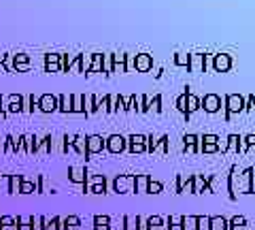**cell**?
Instances as JSON below:
<instances>
[{"label":"cell","mask_w":255,"mask_h":230,"mask_svg":"<svg viewBox=\"0 0 255 230\" xmlns=\"http://www.w3.org/2000/svg\"><path fill=\"white\" fill-rule=\"evenodd\" d=\"M223 109L230 111V113H241V111H245V96H241V94H226Z\"/></svg>","instance_id":"6da1fadb"},{"label":"cell","mask_w":255,"mask_h":230,"mask_svg":"<svg viewBox=\"0 0 255 230\" xmlns=\"http://www.w3.org/2000/svg\"><path fill=\"white\" fill-rule=\"evenodd\" d=\"M94 224H96L94 230H109V218L107 216H96L94 218Z\"/></svg>","instance_id":"d6986e66"},{"label":"cell","mask_w":255,"mask_h":230,"mask_svg":"<svg viewBox=\"0 0 255 230\" xmlns=\"http://www.w3.org/2000/svg\"><path fill=\"white\" fill-rule=\"evenodd\" d=\"M102 147H105V141H102V137H90L85 141V154H98L102 152Z\"/></svg>","instance_id":"52a82bcc"},{"label":"cell","mask_w":255,"mask_h":230,"mask_svg":"<svg viewBox=\"0 0 255 230\" xmlns=\"http://www.w3.org/2000/svg\"><path fill=\"white\" fill-rule=\"evenodd\" d=\"M151 66H153V60H151V55H149V53H140V55H136V68H138V70L147 73Z\"/></svg>","instance_id":"7c38bea8"},{"label":"cell","mask_w":255,"mask_h":230,"mask_svg":"<svg viewBox=\"0 0 255 230\" xmlns=\"http://www.w3.org/2000/svg\"><path fill=\"white\" fill-rule=\"evenodd\" d=\"M200 152H204V154H217L219 147H217V143H200Z\"/></svg>","instance_id":"4316f807"},{"label":"cell","mask_w":255,"mask_h":230,"mask_svg":"<svg viewBox=\"0 0 255 230\" xmlns=\"http://www.w3.org/2000/svg\"><path fill=\"white\" fill-rule=\"evenodd\" d=\"M147 228L149 230H166V222L159 216H153V218L147 220Z\"/></svg>","instance_id":"9a60e30c"},{"label":"cell","mask_w":255,"mask_h":230,"mask_svg":"<svg viewBox=\"0 0 255 230\" xmlns=\"http://www.w3.org/2000/svg\"><path fill=\"white\" fill-rule=\"evenodd\" d=\"M245 111H255V96L253 94L245 98Z\"/></svg>","instance_id":"f546056e"},{"label":"cell","mask_w":255,"mask_h":230,"mask_svg":"<svg viewBox=\"0 0 255 230\" xmlns=\"http://www.w3.org/2000/svg\"><path fill=\"white\" fill-rule=\"evenodd\" d=\"M64 228L66 230H81V226H79V218H75V216L66 218L64 220Z\"/></svg>","instance_id":"7402d4cb"},{"label":"cell","mask_w":255,"mask_h":230,"mask_svg":"<svg viewBox=\"0 0 255 230\" xmlns=\"http://www.w3.org/2000/svg\"><path fill=\"white\" fill-rule=\"evenodd\" d=\"M228 230H249L245 216H232L228 220Z\"/></svg>","instance_id":"30bf717a"},{"label":"cell","mask_w":255,"mask_h":230,"mask_svg":"<svg viewBox=\"0 0 255 230\" xmlns=\"http://www.w3.org/2000/svg\"><path fill=\"white\" fill-rule=\"evenodd\" d=\"M198 109H200V98L194 96V94H191V92H187V115L196 113Z\"/></svg>","instance_id":"5bb4252c"},{"label":"cell","mask_w":255,"mask_h":230,"mask_svg":"<svg viewBox=\"0 0 255 230\" xmlns=\"http://www.w3.org/2000/svg\"><path fill=\"white\" fill-rule=\"evenodd\" d=\"M243 141L247 149H255V134H247V137H243Z\"/></svg>","instance_id":"4dcf8cb0"},{"label":"cell","mask_w":255,"mask_h":230,"mask_svg":"<svg viewBox=\"0 0 255 230\" xmlns=\"http://www.w3.org/2000/svg\"><path fill=\"white\" fill-rule=\"evenodd\" d=\"M200 143H219V137L217 134H204L200 137Z\"/></svg>","instance_id":"1f68e13d"},{"label":"cell","mask_w":255,"mask_h":230,"mask_svg":"<svg viewBox=\"0 0 255 230\" xmlns=\"http://www.w3.org/2000/svg\"><path fill=\"white\" fill-rule=\"evenodd\" d=\"M187 70L189 73H206V55L204 53H189L187 55Z\"/></svg>","instance_id":"7a4b0ae2"},{"label":"cell","mask_w":255,"mask_h":230,"mask_svg":"<svg viewBox=\"0 0 255 230\" xmlns=\"http://www.w3.org/2000/svg\"><path fill=\"white\" fill-rule=\"evenodd\" d=\"M209 216H196V230H209Z\"/></svg>","instance_id":"603a6c76"},{"label":"cell","mask_w":255,"mask_h":230,"mask_svg":"<svg viewBox=\"0 0 255 230\" xmlns=\"http://www.w3.org/2000/svg\"><path fill=\"white\" fill-rule=\"evenodd\" d=\"M200 109H204L206 113H217L221 109V96L219 94H206L204 98H200Z\"/></svg>","instance_id":"3957f363"},{"label":"cell","mask_w":255,"mask_h":230,"mask_svg":"<svg viewBox=\"0 0 255 230\" xmlns=\"http://www.w3.org/2000/svg\"><path fill=\"white\" fill-rule=\"evenodd\" d=\"M124 230H140L138 218H126V228Z\"/></svg>","instance_id":"83f0119b"},{"label":"cell","mask_w":255,"mask_h":230,"mask_svg":"<svg viewBox=\"0 0 255 230\" xmlns=\"http://www.w3.org/2000/svg\"><path fill=\"white\" fill-rule=\"evenodd\" d=\"M213 68L215 73H228L232 68V55L230 53H215L213 55Z\"/></svg>","instance_id":"277c9868"},{"label":"cell","mask_w":255,"mask_h":230,"mask_svg":"<svg viewBox=\"0 0 255 230\" xmlns=\"http://www.w3.org/2000/svg\"><path fill=\"white\" fill-rule=\"evenodd\" d=\"M209 230H228V220L223 216H213L209 222Z\"/></svg>","instance_id":"4fadbf2b"},{"label":"cell","mask_w":255,"mask_h":230,"mask_svg":"<svg viewBox=\"0 0 255 230\" xmlns=\"http://www.w3.org/2000/svg\"><path fill=\"white\" fill-rule=\"evenodd\" d=\"M60 107H62V111H70V109H73V107H70V98L62 96L60 98Z\"/></svg>","instance_id":"836d02e7"},{"label":"cell","mask_w":255,"mask_h":230,"mask_svg":"<svg viewBox=\"0 0 255 230\" xmlns=\"http://www.w3.org/2000/svg\"><path fill=\"white\" fill-rule=\"evenodd\" d=\"M151 109H153L155 113H159V111H162V98H159V96H155L153 100H151Z\"/></svg>","instance_id":"d6a6232c"},{"label":"cell","mask_w":255,"mask_h":230,"mask_svg":"<svg viewBox=\"0 0 255 230\" xmlns=\"http://www.w3.org/2000/svg\"><path fill=\"white\" fill-rule=\"evenodd\" d=\"M41 109L43 111H53L55 109V98L53 96H43L41 98Z\"/></svg>","instance_id":"cb8c5ba5"},{"label":"cell","mask_w":255,"mask_h":230,"mask_svg":"<svg viewBox=\"0 0 255 230\" xmlns=\"http://www.w3.org/2000/svg\"><path fill=\"white\" fill-rule=\"evenodd\" d=\"M90 190H92L94 194H102V192H105V179H102V177H94Z\"/></svg>","instance_id":"ac0fdd59"},{"label":"cell","mask_w":255,"mask_h":230,"mask_svg":"<svg viewBox=\"0 0 255 230\" xmlns=\"http://www.w3.org/2000/svg\"><path fill=\"white\" fill-rule=\"evenodd\" d=\"M147 184H149L147 175H138L136 179H134V188H136V192H147Z\"/></svg>","instance_id":"e0dca14e"},{"label":"cell","mask_w":255,"mask_h":230,"mask_svg":"<svg viewBox=\"0 0 255 230\" xmlns=\"http://www.w3.org/2000/svg\"><path fill=\"white\" fill-rule=\"evenodd\" d=\"M145 141H147V137H142V134H132V137H130V149L134 154L145 152V149H147Z\"/></svg>","instance_id":"ba28073f"},{"label":"cell","mask_w":255,"mask_h":230,"mask_svg":"<svg viewBox=\"0 0 255 230\" xmlns=\"http://www.w3.org/2000/svg\"><path fill=\"white\" fill-rule=\"evenodd\" d=\"M164 190V186L159 184V181H153V179H149V184H147V192L149 194H159Z\"/></svg>","instance_id":"d4e9b609"},{"label":"cell","mask_w":255,"mask_h":230,"mask_svg":"<svg viewBox=\"0 0 255 230\" xmlns=\"http://www.w3.org/2000/svg\"><path fill=\"white\" fill-rule=\"evenodd\" d=\"M253 194H255V169H253Z\"/></svg>","instance_id":"e575fe53"},{"label":"cell","mask_w":255,"mask_h":230,"mask_svg":"<svg viewBox=\"0 0 255 230\" xmlns=\"http://www.w3.org/2000/svg\"><path fill=\"white\" fill-rule=\"evenodd\" d=\"M105 145H107V149H109L111 154H119V152L124 149V145H126V139H124V137H119V134H113V137H109V139H107Z\"/></svg>","instance_id":"8992f818"},{"label":"cell","mask_w":255,"mask_h":230,"mask_svg":"<svg viewBox=\"0 0 255 230\" xmlns=\"http://www.w3.org/2000/svg\"><path fill=\"white\" fill-rule=\"evenodd\" d=\"M181 224H183V216H170L166 230H181Z\"/></svg>","instance_id":"44dd1931"},{"label":"cell","mask_w":255,"mask_h":230,"mask_svg":"<svg viewBox=\"0 0 255 230\" xmlns=\"http://www.w3.org/2000/svg\"><path fill=\"white\" fill-rule=\"evenodd\" d=\"M174 64L187 68V55L185 53H177V55H174Z\"/></svg>","instance_id":"f1b7e54d"},{"label":"cell","mask_w":255,"mask_h":230,"mask_svg":"<svg viewBox=\"0 0 255 230\" xmlns=\"http://www.w3.org/2000/svg\"><path fill=\"white\" fill-rule=\"evenodd\" d=\"M181 230H196V216H183Z\"/></svg>","instance_id":"ffe728a7"},{"label":"cell","mask_w":255,"mask_h":230,"mask_svg":"<svg viewBox=\"0 0 255 230\" xmlns=\"http://www.w3.org/2000/svg\"><path fill=\"white\" fill-rule=\"evenodd\" d=\"M70 179L77 181V184H81V181H85V171L83 169H70Z\"/></svg>","instance_id":"484cf974"},{"label":"cell","mask_w":255,"mask_h":230,"mask_svg":"<svg viewBox=\"0 0 255 230\" xmlns=\"http://www.w3.org/2000/svg\"><path fill=\"white\" fill-rule=\"evenodd\" d=\"M134 186V177H128V175H122L115 179V190L117 192H126V190H130Z\"/></svg>","instance_id":"8fae6325"},{"label":"cell","mask_w":255,"mask_h":230,"mask_svg":"<svg viewBox=\"0 0 255 230\" xmlns=\"http://www.w3.org/2000/svg\"><path fill=\"white\" fill-rule=\"evenodd\" d=\"M187 90H189V88H185V92H183L181 96L177 98V109L181 111L183 115H185V120H189V115H187Z\"/></svg>","instance_id":"2e32d148"},{"label":"cell","mask_w":255,"mask_h":230,"mask_svg":"<svg viewBox=\"0 0 255 230\" xmlns=\"http://www.w3.org/2000/svg\"><path fill=\"white\" fill-rule=\"evenodd\" d=\"M183 145H185V154L200 152V137H196V134H185V137H183Z\"/></svg>","instance_id":"5b68a950"},{"label":"cell","mask_w":255,"mask_h":230,"mask_svg":"<svg viewBox=\"0 0 255 230\" xmlns=\"http://www.w3.org/2000/svg\"><path fill=\"white\" fill-rule=\"evenodd\" d=\"M209 192V177H202V175H194V194H204Z\"/></svg>","instance_id":"9c48e42d"}]
</instances>
